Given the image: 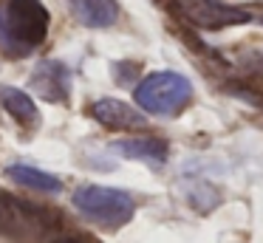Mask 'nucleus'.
<instances>
[{
	"mask_svg": "<svg viewBox=\"0 0 263 243\" xmlns=\"http://www.w3.org/2000/svg\"><path fill=\"white\" fill-rule=\"evenodd\" d=\"M48 9L40 0H6L0 6V51L6 57H29L48 37Z\"/></svg>",
	"mask_w": 263,
	"mask_h": 243,
	"instance_id": "obj_1",
	"label": "nucleus"
},
{
	"mask_svg": "<svg viewBox=\"0 0 263 243\" xmlns=\"http://www.w3.org/2000/svg\"><path fill=\"white\" fill-rule=\"evenodd\" d=\"M74 207L85 215L91 223L105 226V229H119L136 212V203L127 192L114 190V186L85 184L74 192Z\"/></svg>",
	"mask_w": 263,
	"mask_h": 243,
	"instance_id": "obj_2",
	"label": "nucleus"
},
{
	"mask_svg": "<svg viewBox=\"0 0 263 243\" xmlns=\"http://www.w3.org/2000/svg\"><path fill=\"white\" fill-rule=\"evenodd\" d=\"M193 99V85L176 71H156L136 85V102L156 116H176Z\"/></svg>",
	"mask_w": 263,
	"mask_h": 243,
	"instance_id": "obj_3",
	"label": "nucleus"
},
{
	"mask_svg": "<svg viewBox=\"0 0 263 243\" xmlns=\"http://www.w3.org/2000/svg\"><path fill=\"white\" fill-rule=\"evenodd\" d=\"M178 11L198 28H223V26H240L249 23L252 14L243 9L227 6L221 0H176Z\"/></svg>",
	"mask_w": 263,
	"mask_h": 243,
	"instance_id": "obj_4",
	"label": "nucleus"
},
{
	"mask_svg": "<svg viewBox=\"0 0 263 243\" xmlns=\"http://www.w3.org/2000/svg\"><path fill=\"white\" fill-rule=\"evenodd\" d=\"M31 88L48 102H65L71 94V71L57 60H43L31 73Z\"/></svg>",
	"mask_w": 263,
	"mask_h": 243,
	"instance_id": "obj_5",
	"label": "nucleus"
},
{
	"mask_svg": "<svg viewBox=\"0 0 263 243\" xmlns=\"http://www.w3.org/2000/svg\"><path fill=\"white\" fill-rule=\"evenodd\" d=\"M91 116L110 130H144L147 119L122 99H97L91 105Z\"/></svg>",
	"mask_w": 263,
	"mask_h": 243,
	"instance_id": "obj_6",
	"label": "nucleus"
},
{
	"mask_svg": "<svg viewBox=\"0 0 263 243\" xmlns=\"http://www.w3.org/2000/svg\"><path fill=\"white\" fill-rule=\"evenodd\" d=\"M71 9V14L77 17V23L88 28H108L119 17V3L116 0H65Z\"/></svg>",
	"mask_w": 263,
	"mask_h": 243,
	"instance_id": "obj_7",
	"label": "nucleus"
},
{
	"mask_svg": "<svg viewBox=\"0 0 263 243\" xmlns=\"http://www.w3.org/2000/svg\"><path fill=\"white\" fill-rule=\"evenodd\" d=\"M114 150L122 153L125 158L147 161V164H164L167 158V144L161 139H153V136H136V139L114 141Z\"/></svg>",
	"mask_w": 263,
	"mask_h": 243,
	"instance_id": "obj_8",
	"label": "nucleus"
},
{
	"mask_svg": "<svg viewBox=\"0 0 263 243\" xmlns=\"http://www.w3.org/2000/svg\"><path fill=\"white\" fill-rule=\"evenodd\" d=\"M0 105L6 107V113L12 119H17L20 124H37L40 113H37V105L26 90L12 88V85H0Z\"/></svg>",
	"mask_w": 263,
	"mask_h": 243,
	"instance_id": "obj_9",
	"label": "nucleus"
},
{
	"mask_svg": "<svg viewBox=\"0 0 263 243\" xmlns=\"http://www.w3.org/2000/svg\"><path fill=\"white\" fill-rule=\"evenodd\" d=\"M6 175L17 184L29 186V190H37V192H60L63 190V181L57 175L46 173V170H37V167H29V164H12L6 170Z\"/></svg>",
	"mask_w": 263,
	"mask_h": 243,
	"instance_id": "obj_10",
	"label": "nucleus"
},
{
	"mask_svg": "<svg viewBox=\"0 0 263 243\" xmlns=\"http://www.w3.org/2000/svg\"><path fill=\"white\" fill-rule=\"evenodd\" d=\"M54 243H85L82 237H60V240H54Z\"/></svg>",
	"mask_w": 263,
	"mask_h": 243,
	"instance_id": "obj_11",
	"label": "nucleus"
}]
</instances>
